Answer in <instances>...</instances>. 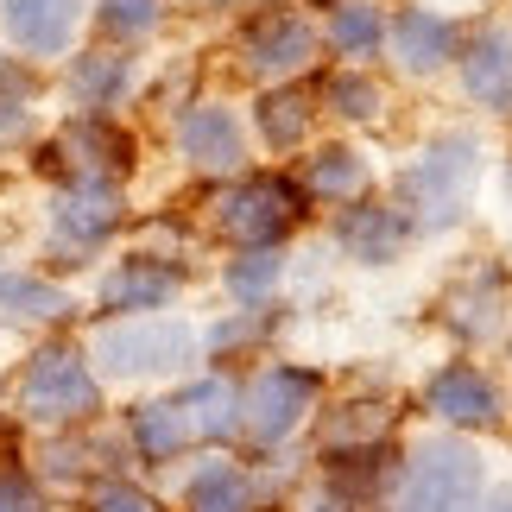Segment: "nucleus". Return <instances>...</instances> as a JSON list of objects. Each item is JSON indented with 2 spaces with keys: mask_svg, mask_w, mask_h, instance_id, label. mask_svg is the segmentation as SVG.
<instances>
[{
  "mask_svg": "<svg viewBox=\"0 0 512 512\" xmlns=\"http://www.w3.org/2000/svg\"><path fill=\"white\" fill-rule=\"evenodd\" d=\"M184 512H266L260 494V462H241L228 449H209L203 462H190L184 487H177Z\"/></svg>",
  "mask_w": 512,
  "mask_h": 512,
  "instance_id": "f3484780",
  "label": "nucleus"
},
{
  "mask_svg": "<svg viewBox=\"0 0 512 512\" xmlns=\"http://www.w3.org/2000/svg\"><path fill=\"white\" fill-rule=\"evenodd\" d=\"M133 83H140V64L121 45L70 51V64H64V95L76 102V114H114L133 95Z\"/></svg>",
  "mask_w": 512,
  "mask_h": 512,
  "instance_id": "aec40b11",
  "label": "nucleus"
},
{
  "mask_svg": "<svg viewBox=\"0 0 512 512\" xmlns=\"http://www.w3.org/2000/svg\"><path fill=\"white\" fill-rule=\"evenodd\" d=\"M487 512H512V481H506V487H494V494H487Z\"/></svg>",
  "mask_w": 512,
  "mask_h": 512,
  "instance_id": "c9c22d12",
  "label": "nucleus"
},
{
  "mask_svg": "<svg viewBox=\"0 0 512 512\" xmlns=\"http://www.w3.org/2000/svg\"><path fill=\"white\" fill-rule=\"evenodd\" d=\"M323 51H336L342 64H367L386 51V7L380 0H336L323 19Z\"/></svg>",
  "mask_w": 512,
  "mask_h": 512,
  "instance_id": "cd10ccee",
  "label": "nucleus"
},
{
  "mask_svg": "<svg viewBox=\"0 0 512 512\" xmlns=\"http://www.w3.org/2000/svg\"><path fill=\"white\" fill-rule=\"evenodd\" d=\"M329 373L310 361H266L253 380H241V437L260 456H285L310 424L323 418Z\"/></svg>",
  "mask_w": 512,
  "mask_h": 512,
  "instance_id": "423d86ee",
  "label": "nucleus"
},
{
  "mask_svg": "<svg viewBox=\"0 0 512 512\" xmlns=\"http://www.w3.org/2000/svg\"><path fill=\"white\" fill-rule=\"evenodd\" d=\"M399 399L392 392H348L323 405L317 418V449H367V443H399Z\"/></svg>",
  "mask_w": 512,
  "mask_h": 512,
  "instance_id": "4be33fe9",
  "label": "nucleus"
},
{
  "mask_svg": "<svg viewBox=\"0 0 512 512\" xmlns=\"http://www.w3.org/2000/svg\"><path fill=\"white\" fill-rule=\"evenodd\" d=\"M171 146H177V159H184L190 171H203V177H241V171H247L253 127L241 121V108H234V102L196 95V102L177 108Z\"/></svg>",
  "mask_w": 512,
  "mask_h": 512,
  "instance_id": "9b49d317",
  "label": "nucleus"
},
{
  "mask_svg": "<svg viewBox=\"0 0 512 512\" xmlns=\"http://www.w3.org/2000/svg\"><path fill=\"white\" fill-rule=\"evenodd\" d=\"M83 348L102 373V386L108 380L146 386V380H177L203 361V329L171 317V310H159V317H102Z\"/></svg>",
  "mask_w": 512,
  "mask_h": 512,
  "instance_id": "7ed1b4c3",
  "label": "nucleus"
},
{
  "mask_svg": "<svg viewBox=\"0 0 512 512\" xmlns=\"http://www.w3.org/2000/svg\"><path fill=\"white\" fill-rule=\"evenodd\" d=\"M456 83L481 114L512 121V32L506 26H481L475 38H462L456 57Z\"/></svg>",
  "mask_w": 512,
  "mask_h": 512,
  "instance_id": "6ab92c4d",
  "label": "nucleus"
},
{
  "mask_svg": "<svg viewBox=\"0 0 512 512\" xmlns=\"http://www.w3.org/2000/svg\"><path fill=\"white\" fill-rule=\"evenodd\" d=\"M19 418L32 430H89L102 418V373L83 342H38L19 367Z\"/></svg>",
  "mask_w": 512,
  "mask_h": 512,
  "instance_id": "39448f33",
  "label": "nucleus"
},
{
  "mask_svg": "<svg viewBox=\"0 0 512 512\" xmlns=\"http://www.w3.org/2000/svg\"><path fill=\"white\" fill-rule=\"evenodd\" d=\"M506 209H512V165H506Z\"/></svg>",
  "mask_w": 512,
  "mask_h": 512,
  "instance_id": "e433bc0d",
  "label": "nucleus"
},
{
  "mask_svg": "<svg viewBox=\"0 0 512 512\" xmlns=\"http://www.w3.org/2000/svg\"><path fill=\"white\" fill-rule=\"evenodd\" d=\"M209 228L234 247H285L310 222V196L298 171H241L209 190Z\"/></svg>",
  "mask_w": 512,
  "mask_h": 512,
  "instance_id": "20e7f679",
  "label": "nucleus"
},
{
  "mask_svg": "<svg viewBox=\"0 0 512 512\" xmlns=\"http://www.w3.org/2000/svg\"><path fill=\"white\" fill-rule=\"evenodd\" d=\"M177 399H184L203 449H222V443L241 437V380H234V373H222V367L190 373V380L177 386Z\"/></svg>",
  "mask_w": 512,
  "mask_h": 512,
  "instance_id": "a878e982",
  "label": "nucleus"
},
{
  "mask_svg": "<svg viewBox=\"0 0 512 512\" xmlns=\"http://www.w3.org/2000/svg\"><path fill=\"white\" fill-rule=\"evenodd\" d=\"M329 241L348 266H399L411 247H418V228H411V215L392 203V196H361V203H342L336 222H329Z\"/></svg>",
  "mask_w": 512,
  "mask_h": 512,
  "instance_id": "2eb2a0df",
  "label": "nucleus"
},
{
  "mask_svg": "<svg viewBox=\"0 0 512 512\" xmlns=\"http://www.w3.org/2000/svg\"><path fill=\"white\" fill-rule=\"evenodd\" d=\"M298 184H304L310 203L342 209V203H361V196H373V165H367L361 146L329 140V146H310V159L298 165Z\"/></svg>",
  "mask_w": 512,
  "mask_h": 512,
  "instance_id": "5701e85b",
  "label": "nucleus"
},
{
  "mask_svg": "<svg viewBox=\"0 0 512 512\" xmlns=\"http://www.w3.org/2000/svg\"><path fill=\"white\" fill-rule=\"evenodd\" d=\"M234 57L260 89L272 83H304L323 57V26L310 19L298 0H272V7L247 13L241 32H234Z\"/></svg>",
  "mask_w": 512,
  "mask_h": 512,
  "instance_id": "6e6552de",
  "label": "nucleus"
},
{
  "mask_svg": "<svg viewBox=\"0 0 512 512\" xmlns=\"http://www.w3.org/2000/svg\"><path fill=\"white\" fill-rule=\"evenodd\" d=\"M32 102H38V70L32 64H0V140L32 127Z\"/></svg>",
  "mask_w": 512,
  "mask_h": 512,
  "instance_id": "2f4dec72",
  "label": "nucleus"
},
{
  "mask_svg": "<svg viewBox=\"0 0 512 512\" xmlns=\"http://www.w3.org/2000/svg\"><path fill=\"white\" fill-rule=\"evenodd\" d=\"M437 329L462 348H487V342H506L512 336V266L481 253L468 260L462 272H449L443 291H437Z\"/></svg>",
  "mask_w": 512,
  "mask_h": 512,
  "instance_id": "1a4fd4ad",
  "label": "nucleus"
},
{
  "mask_svg": "<svg viewBox=\"0 0 512 512\" xmlns=\"http://www.w3.org/2000/svg\"><path fill=\"white\" fill-rule=\"evenodd\" d=\"M159 19H165V7L159 0H95V26H102V38L108 45H140V38H152L159 32Z\"/></svg>",
  "mask_w": 512,
  "mask_h": 512,
  "instance_id": "7c9ffc66",
  "label": "nucleus"
},
{
  "mask_svg": "<svg viewBox=\"0 0 512 512\" xmlns=\"http://www.w3.org/2000/svg\"><path fill=\"white\" fill-rule=\"evenodd\" d=\"M121 437H127V456L146 462V468L184 462L190 449H203V443H196V424H190V411H184V399H177V392H165V399H140V405L127 411Z\"/></svg>",
  "mask_w": 512,
  "mask_h": 512,
  "instance_id": "412c9836",
  "label": "nucleus"
},
{
  "mask_svg": "<svg viewBox=\"0 0 512 512\" xmlns=\"http://www.w3.org/2000/svg\"><path fill=\"white\" fill-rule=\"evenodd\" d=\"M190 285V260L184 253H152V247H133L121 253L108 272H102V310L108 317H159V310L177 304V291Z\"/></svg>",
  "mask_w": 512,
  "mask_h": 512,
  "instance_id": "ddd939ff",
  "label": "nucleus"
},
{
  "mask_svg": "<svg viewBox=\"0 0 512 512\" xmlns=\"http://www.w3.org/2000/svg\"><path fill=\"white\" fill-rule=\"evenodd\" d=\"M121 228H127V196H121V184H102V177H70V184H57V196H51L45 247H51L57 266H83Z\"/></svg>",
  "mask_w": 512,
  "mask_h": 512,
  "instance_id": "9d476101",
  "label": "nucleus"
},
{
  "mask_svg": "<svg viewBox=\"0 0 512 512\" xmlns=\"http://www.w3.org/2000/svg\"><path fill=\"white\" fill-rule=\"evenodd\" d=\"M45 165L64 177H102V184H121V177L140 165V140L114 121V114H70L64 127L51 133Z\"/></svg>",
  "mask_w": 512,
  "mask_h": 512,
  "instance_id": "f8f14e48",
  "label": "nucleus"
},
{
  "mask_svg": "<svg viewBox=\"0 0 512 512\" xmlns=\"http://www.w3.org/2000/svg\"><path fill=\"white\" fill-rule=\"evenodd\" d=\"M203 7H234V0H203Z\"/></svg>",
  "mask_w": 512,
  "mask_h": 512,
  "instance_id": "4c0bfd02",
  "label": "nucleus"
},
{
  "mask_svg": "<svg viewBox=\"0 0 512 512\" xmlns=\"http://www.w3.org/2000/svg\"><path fill=\"white\" fill-rule=\"evenodd\" d=\"M272 329H279V317H272V304L266 310H228L215 329H203V354L209 361H241V354H253Z\"/></svg>",
  "mask_w": 512,
  "mask_h": 512,
  "instance_id": "c756f323",
  "label": "nucleus"
},
{
  "mask_svg": "<svg viewBox=\"0 0 512 512\" xmlns=\"http://www.w3.org/2000/svg\"><path fill=\"white\" fill-rule=\"evenodd\" d=\"M70 317H76V298L57 279L32 266H0V323L7 329H51Z\"/></svg>",
  "mask_w": 512,
  "mask_h": 512,
  "instance_id": "393cba45",
  "label": "nucleus"
},
{
  "mask_svg": "<svg viewBox=\"0 0 512 512\" xmlns=\"http://www.w3.org/2000/svg\"><path fill=\"white\" fill-rule=\"evenodd\" d=\"M0 32L26 64L45 57H70L76 32H83V0H0Z\"/></svg>",
  "mask_w": 512,
  "mask_h": 512,
  "instance_id": "a211bd4d",
  "label": "nucleus"
},
{
  "mask_svg": "<svg viewBox=\"0 0 512 512\" xmlns=\"http://www.w3.org/2000/svg\"><path fill=\"white\" fill-rule=\"evenodd\" d=\"M285 285V247H234V260L222 266V291L234 310H266Z\"/></svg>",
  "mask_w": 512,
  "mask_h": 512,
  "instance_id": "c85d7f7f",
  "label": "nucleus"
},
{
  "mask_svg": "<svg viewBox=\"0 0 512 512\" xmlns=\"http://www.w3.org/2000/svg\"><path fill=\"white\" fill-rule=\"evenodd\" d=\"M317 95L304 83H272L260 89V102H253V133H260L266 152H310V133H317Z\"/></svg>",
  "mask_w": 512,
  "mask_h": 512,
  "instance_id": "b1692460",
  "label": "nucleus"
},
{
  "mask_svg": "<svg viewBox=\"0 0 512 512\" xmlns=\"http://www.w3.org/2000/svg\"><path fill=\"white\" fill-rule=\"evenodd\" d=\"M83 512H165V500L152 487H140L133 475H102V481H89Z\"/></svg>",
  "mask_w": 512,
  "mask_h": 512,
  "instance_id": "473e14b6",
  "label": "nucleus"
},
{
  "mask_svg": "<svg viewBox=\"0 0 512 512\" xmlns=\"http://www.w3.org/2000/svg\"><path fill=\"white\" fill-rule=\"evenodd\" d=\"M481 171H487L481 133L449 127V133H437V140H430L399 177H392V203L411 215L418 241H430V234H456L468 215H475Z\"/></svg>",
  "mask_w": 512,
  "mask_h": 512,
  "instance_id": "f257e3e1",
  "label": "nucleus"
},
{
  "mask_svg": "<svg viewBox=\"0 0 512 512\" xmlns=\"http://www.w3.org/2000/svg\"><path fill=\"white\" fill-rule=\"evenodd\" d=\"M0 512H45V481L32 468H0Z\"/></svg>",
  "mask_w": 512,
  "mask_h": 512,
  "instance_id": "72a5a7b5",
  "label": "nucleus"
},
{
  "mask_svg": "<svg viewBox=\"0 0 512 512\" xmlns=\"http://www.w3.org/2000/svg\"><path fill=\"white\" fill-rule=\"evenodd\" d=\"M462 19L449 7H430V0H411V7L386 13V57L399 76H443L456 70L462 57Z\"/></svg>",
  "mask_w": 512,
  "mask_h": 512,
  "instance_id": "4468645a",
  "label": "nucleus"
},
{
  "mask_svg": "<svg viewBox=\"0 0 512 512\" xmlns=\"http://www.w3.org/2000/svg\"><path fill=\"white\" fill-rule=\"evenodd\" d=\"M399 462H405V443H367V449H317V462H310V475L323 487H336L348 494L354 506L380 512L392 481H399Z\"/></svg>",
  "mask_w": 512,
  "mask_h": 512,
  "instance_id": "dca6fc26",
  "label": "nucleus"
},
{
  "mask_svg": "<svg viewBox=\"0 0 512 512\" xmlns=\"http://www.w3.org/2000/svg\"><path fill=\"white\" fill-rule=\"evenodd\" d=\"M506 354H512V336H506Z\"/></svg>",
  "mask_w": 512,
  "mask_h": 512,
  "instance_id": "58836bf2",
  "label": "nucleus"
},
{
  "mask_svg": "<svg viewBox=\"0 0 512 512\" xmlns=\"http://www.w3.org/2000/svg\"><path fill=\"white\" fill-rule=\"evenodd\" d=\"M317 108L336 114V121H348V127H380L392 114V89L367 64H336L317 83Z\"/></svg>",
  "mask_w": 512,
  "mask_h": 512,
  "instance_id": "bb28decb",
  "label": "nucleus"
},
{
  "mask_svg": "<svg viewBox=\"0 0 512 512\" xmlns=\"http://www.w3.org/2000/svg\"><path fill=\"white\" fill-rule=\"evenodd\" d=\"M291 512H367V506H354L348 494H336V487H323L317 475H310V487H298V500H291Z\"/></svg>",
  "mask_w": 512,
  "mask_h": 512,
  "instance_id": "f704fd0d",
  "label": "nucleus"
},
{
  "mask_svg": "<svg viewBox=\"0 0 512 512\" xmlns=\"http://www.w3.org/2000/svg\"><path fill=\"white\" fill-rule=\"evenodd\" d=\"M494 475H487V449L475 437H449V430H424L405 443L399 481L380 512H487Z\"/></svg>",
  "mask_w": 512,
  "mask_h": 512,
  "instance_id": "f03ea898",
  "label": "nucleus"
},
{
  "mask_svg": "<svg viewBox=\"0 0 512 512\" xmlns=\"http://www.w3.org/2000/svg\"><path fill=\"white\" fill-rule=\"evenodd\" d=\"M418 418L430 430H449V437H500L512 424V392L475 354H456L418 380Z\"/></svg>",
  "mask_w": 512,
  "mask_h": 512,
  "instance_id": "0eeeda50",
  "label": "nucleus"
}]
</instances>
